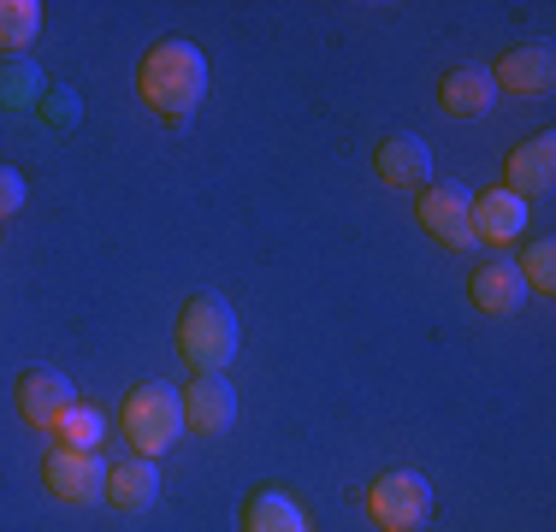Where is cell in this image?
<instances>
[{"instance_id": "6da1fadb", "label": "cell", "mask_w": 556, "mask_h": 532, "mask_svg": "<svg viewBox=\"0 0 556 532\" xmlns=\"http://www.w3.org/2000/svg\"><path fill=\"white\" fill-rule=\"evenodd\" d=\"M137 96L154 118L166 125H190L195 106L207 101V53L190 36H166L137 60Z\"/></svg>"}, {"instance_id": "7a4b0ae2", "label": "cell", "mask_w": 556, "mask_h": 532, "mask_svg": "<svg viewBox=\"0 0 556 532\" xmlns=\"http://www.w3.org/2000/svg\"><path fill=\"white\" fill-rule=\"evenodd\" d=\"M237 343H243V331H237V314L225 296H190L178 308V355L195 372H225L237 362Z\"/></svg>"}, {"instance_id": "3957f363", "label": "cell", "mask_w": 556, "mask_h": 532, "mask_svg": "<svg viewBox=\"0 0 556 532\" xmlns=\"http://www.w3.org/2000/svg\"><path fill=\"white\" fill-rule=\"evenodd\" d=\"M118 426L130 438V456L142 461H161L172 444L184 438V403L172 384H130L125 408H118Z\"/></svg>"}, {"instance_id": "277c9868", "label": "cell", "mask_w": 556, "mask_h": 532, "mask_svg": "<svg viewBox=\"0 0 556 532\" xmlns=\"http://www.w3.org/2000/svg\"><path fill=\"white\" fill-rule=\"evenodd\" d=\"M367 515L379 532H420L432 521V485L415 468H391L367 485Z\"/></svg>"}, {"instance_id": "5b68a950", "label": "cell", "mask_w": 556, "mask_h": 532, "mask_svg": "<svg viewBox=\"0 0 556 532\" xmlns=\"http://www.w3.org/2000/svg\"><path fill=\"white\" fill-rule=\"evenodd\" d=\"M415 213H420V231L439 249H473V195L462 183H427Z\"/></svg>"}, {"instance_id": "8992f818", "label": "cell", "mask_w": 556, "mask_h": 532, "mask_svg": "<svg viewBox=\"0 0 556 532\" xmlns=\"http://www.w3.org/2000/svg\"><path fill=\"white\" fill-rule=\"evenodd\" d=\"M42 485H48V497H60V503H96L101 491H108V461H101V449L54 444L42 456Z\"/></svg>"}, {"instance_id": "52a82bcc", "label": "cell", "mask_w": 556, "mask_h": 532, "mask_svg": "<svg viewBox=\"0 0 556 532\" xmlns=\"http://www.w3.org/2000/svg\"><path fill=\"white\" fill-rule=\"evenodd\" d=\"M12 396H18L24 426H36V432H54L65 408L84 403V396H77V384L65 379V372H54V367H24L18 384H12Z\"/></svg>"}, {"instance_id": "ba28073f", "label": "cell", "mask_w": 556, "mask_h": 532, "mask_svg": "<svg viewBox=\"0 0 556 532\" xmlns=\"http://www.w3.org/2000/svg\"><path fill=\"white\" fill-rule=\"evenodd\" d=\"M374 172L391 190H427L432 183V142L415 130H386L374 142Z\"/></svg>"}, {"instance_id": "9c48e42d", "label": "cell", "mask_w": 556, "mask_h": 532, "mask_svg": "<svg viewBox=\"0 0 556 532\" xmlns=\"http://www.w3.org/2000/svg\"><path fill=\"white\" fill-rule=\"evenodd\" d=\"M178 403H184V426L195 438H219L237 426V391L225 384V372H195L190 391H178Z\"/></svg>"}, {"instance_id": "30bf717a", "label": "cell", "mask_w": 556, "mask_h": 532, "mask_svg": "<svg viewBox=\"0 0 556 532\" xmlns=\"http://www.w3.org/2000/svg\"><path fill=\"white\" fill-rule=\"evenodd\" d=\"M551 183H556V137L551 130L515 142L509 160H503V190H515L521 202H539V195H551Z\"/></svg>"}, {"instance_id": "8fae6325", "label": "cell", "mask_w": 556, "mask_h": 532, "mask_svg": "<svg viewBox=\"0 0 556 532\" xmlns=\"http://www.w3.org/2000/svg\"><path fill=\"white\" fill-rule=\"evenodd\" d=\"M551 84H556L551 42H521L492 65V89H509V96H551Z\"/></svg>"}, {"instance_id": "7c38bea8", "label": "cell", "mask_w": 556, "mask_h": 532, "mask_svg": "<svg viewBox=\"0 0 556 532\" xmlns=\"http://www.w3.org/2000/svg\"><path fill=\"white\" fill-rule=\"evenodd\" d=\"M468 302L480 314H521V302H527V284H521V273H515V261H480L473 266V278H468Z\"/></svg>"}, {"instance_id": "4fadbf2b", "label": "cell", "mask_w": 556, "mask_h": 532, "mask_svg": "<svg viewBox=\"0 0 556 532\" xmlns=\"http://www.w3.org/2000/svg\"><path fill=\"white\" fill-rule=\"evenodd\" d=\"M521 231H527V202L515 190H485V195H473V237L480 243H492V249H503V243H521Z\"/></svg>"}, {"instance_id": "5bb4252c", "label": "cell", "mask_w": 556, "mask_h": 532, "mask_svg": "<svg viewBox=\"0 0 556 532\" xmlns=\"http://www.w3.org/2000/svg\"><path fill=\"white\" fill-rule=\"evenodd\" d=\"M101 497H108L118 515L154 509V497H161V468H154V461H142V456L118 461V468H108V491H101Z\"/></svg>"}, {"instance_id": "9a60e30c", "label": "cell", "mask_w": 556, "mask_h": 532, "mask_svg": "<svg viewBox=\"0 0 556 532\" xmlns=\"http://www.w3.org/2000/svg\"><path fill=\"white\" fill-rule=\"evenodd\" d=\"M492 72H480V65H456V72H444V84H439V106L450 118H480V113H492Z\"/></svg>"}, {"instance_id": "2e32d148", "label": "cell", "mask_w": 556, "mask_h": 532, "mask_svg": "<svg viewBox=\"0 0 556 532\" xmlns=\"http://www.w3.org/2000/svg\"><path fill=\"white\" fill-rule=\"evenodd\" d=\"M243 532H308V515L278 485H261L243 497Z\"/></svg>"}, {"instance_id": "e0dca14e", "label": "cell", "mask_w": 556, "mask_h": 532, "mask_svg": "<svg viewBox=\"0 0 556 532\" xmlns=\"http://www.w3.org/2000/svg\"><path fill=\"white\" fill-rule=\"evenodd\" d=\"M48 96V77L36 60H0V106L7 113H24V106H36Z\"/></svg>"}, {"instance_id": "ac0fdd59", "label": "cell", "mask_w": 556, "mask_h": 532, "mask_svg": "<svg viewBox=\"0 0 556 532\" xmlns=\"http://www.w3.org/2000/svg\"><path fill=\"white\" fill-rule=\"evenodd\" d=\"M42 36V0H0V53H24Z\"/></svg>"}, {"instance_id": "d6986e66", "label": "cell", "mask_w": 556, "mask_h": 532, "mask_svg": "<svg viewBox=\"0 0 556 532\" xmlns=\"http://www.w3.org/2000/svg\"><path fill=\"white\" fill-rule=\"evenodd\" d=\"M48 438H54V444H65V449H101V438H108V426H101V415H96L89 403H72Z\"/></svg>"}, {"instance_id": "ffe728a7", "label": "cell", "mask_w": 556, "mask_h": 532, "mask_svg": "<svg viewBox=\"0 0 556 532\" xmlns=\"http://www.w3.org/2000/svg\"><path fill=\"white\" fill-rule=\"evenodd\" d=\"M521 284H527V296H551L556 290V243L551 237H533V243L521 249Z\"/></svg>"}, {"instance_id": "44dd1931", "label": "cell", "mask_w": 556, "mask_h": 532, "mask_svg": "<svg viewBox=\"0 0 556 532\" xmlns=\"http://www.w3.org/2000/svg\"><path fill=\"white\" fill-rule=\"evenodd\" d=\"M77 106H84V101H77V89H65V84H54V89H48L42 101H36V113H42L48 125L72 130V125H77Z\"/></svg>"}, {"instance_id": "7402d4cb", "label": "cell", "mask_w": 556, "mask_h": 532, "mask_svg": "<svg viewBox=\"0 0 556 532\" xmlns=\"http://www.w3.org/2000/svg\"><path fill=\"white\" fill-rule=\"evenodd\" d=\"M24 202H30V183H24L18 166H0V219H12Z\"/></svg>"}]
</instances>
